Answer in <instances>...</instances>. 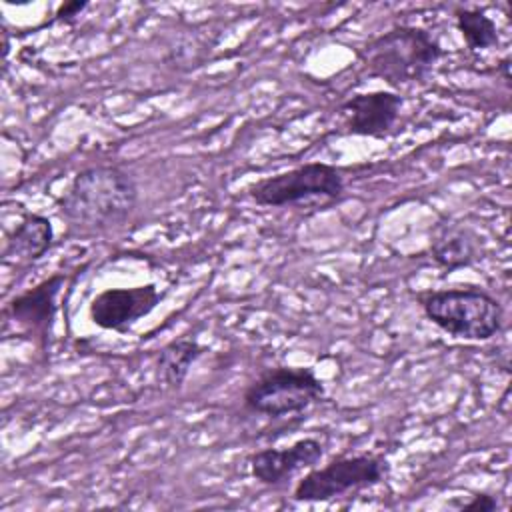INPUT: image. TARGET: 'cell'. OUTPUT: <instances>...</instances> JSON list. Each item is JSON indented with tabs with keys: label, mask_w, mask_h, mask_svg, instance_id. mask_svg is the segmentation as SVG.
Masks as SVG:
<instances>
[{
	"label": "cell",
	"mask_w": 512,
	"mask_h": 512,
	"mask_svg": "<svg viewBox=\"0 0 512 512\" xmlns=\"http://www.w3.org/2000/svg\"><path fill=\"white\" fill-rule=\"evenodd\" d=\"M248 196L260 206L330 204L344 194L342 172L326 162H306L296 168L260 178L248 186Z\"/></svg>",
	"instance_id": "obj_4"
},
{
	"label": "cell",
	"mask_w": 512,
	"mask_h": 512,
	"mask_svg": "<svg viewBox=\"0 0 512 512\" xmlns=\"http://www.w3.org/2000/svg\"><path fill=\"white\" fill-rule=\"evenodd\" d=\"M508 68H510V58H504V60L500 62V70H502L504 80H510V72H508Z\"/></svg>",
	"instance_id": "obj_17"
},
{
	"label": "cell",
	"mask_w": 512,
	"mask_h": 512,
	"mask_svg": "<svg viewBox=\"0 0 512 512\" xmlns=\"http://www.w3.org/2000/svg\"><path fill=\"white\" fill-rule=\"evenodd\" d=\"M202 352H204V346L196 338L180 336L166 342L156 356L158 380L170 390L182 388L190 368L202 356Z\"/></svg>",
	"instance_id": "obj_13"
},
{
	"label": "cell",
	"mask_w": 512,
	"mask_h": 512,
	"mask_svg": "<svg viewBox=\"0 0 512 512\" xmlns=\"http://www.w3.org/2000/svg\"><path fill=\"white\" fill-rule=\"evenodd\" d=\"M160 298L162 294L152 282L132 288H106L92 298L88 316L102 330L128 334L138 320L160 304Z\"/></svg>",
	"instance_id": "obj_7"
},
{
	"label": "cell",
	"mask_w": 512,
	"mask_h": 512,
	"mask_svg": "<svg viewBox=\"0 0 512 512\" xmlns=\"http://www.w3.org/2000/svg\"><path fill=\"white\" fill-rule=\"evenodd\" d=\"M324 396V384L312 368L274 366L246 386L242 404L248 412L280 418L304 412Z\"/></svg>",
	"instance_id": "obj_5"
},
{
	"label": "cell",
	"mask_w": 512,
	"mask_h": 512,
	"mask_svg": "<svg viewBox=\"0 0 512 512\" xmlns=\"http://www.w3.org/2000/svg\"><path fill=\"white\" fill-rule=\"evenodd\" d=\"M138 202V188L130 172L100 164L80 170L58 200V210L70 222L86 228L124 224Z\"/></svg>",
	"instance_id": "obj_1"
},
{
	"label": "cell",
	"mask_w": 512,
	"mask_h": 512,
	"mask_svg": "<svg viewBox=\"0 0 512 512\" xmlns=\"http://www.w3.org/2000/svg\"><path fill=\"white\" fill-rule=\"evenodd\" d=\"M88 8V2H80V0H72V2H62L56 8L54 20L58 22H72L76 16H80L84 10Z\"/></svg>",
	"instance_id": "obj_16"
},
{
	"label": "cell",
	"mask_w": 512,
	"mask_h": 512,
	"mask_svg": "<svg viewBox=\"0 0 512 512\" xmlns=\"http://www.w3.org/2000/svg\"><path fill=\"white\" fill-rule=\"evenodd\" d=\"M390 464L380 454L336 456L324 466H312L294 486V502H328L348 492L372 488L386 480Z\"/></svg>",
	"instance_id": "obj_6"
},
{
	"label": "cell",
	"mask_w": 512,
	"mask_h": 512,
	"mask_svg": "<svg viewBox=\"0 0 512 512\" xmlns=\"http://www.w3.org/2000/svg\"><path fill=\"white\" fill-rule=\"evenodd\" d=\"M466 512H494L498 510V500L490 494H476L460 506Z\"/></svg>",
	"instance_id": "obj_15"
},
{
	"label": "cell",
	"mask_w": 512,
	"mask_h": 512,
	"mask_svg": "<svg viewBox=\"0 0 512 512\" xmlns=\"http://www.w3.org/2000/svg\"><path fill=\"white\" fill-rule=\"evenodd\" d=\"M324 456V444L304 436L284 448H262L248 458L250 474L264 486H278L302 468H312Z\"/></svg>",
	"instance_id": "obj_10"
},
{
	"label": "cell",
	"mask_w": 512,
	"mask_h": 512,
	"mask_svg": "<svg viewBox=\"0 0 512 512\" xmlns=\"http://www.w3.org/2000/svg\"><path fill=\"white\" fill-rule=\"evenodd\" d=\"M66 282V276L62 272H56L44 280H40L36 286L16 294L4 308V326L10 324L26 334L32 336H46L50 334L54 316H56V298Z\"/></svg>",
	"instance_id": "obj_9"
},
{
	"label": "cell",
	"mask_w": 512,
	"mask_h": 512,
	"mask_svg": "<svg viewBox=\"0 0 512 512\" xmlns=\"http://www.w3.org/2000/svg\"><path fill=\"white\" fill-rule=\"evenodd\" d=\"M404 98L394 90H372L354 94L340 106V116L344 120L346 134L368 136V138H386L402 110Z\"/></svg>",
	"instance_id": "obj_8"
},
{
	"label": "cell",
	"mask_w": 512,
	"mask_h": 512,
	"mask_svg": "<svg viewBox=\"0 0 512 512\" xmlns=\"http://www.w3.org/2000/svg\"><path fill=\"white\" fill-rule=\"evenodd\" d=\"M428 252L434 264L446 272L472 266L482 258V248L476 234L456 222H438L430 234Z\"/></svg>",
	"instance_id": "obj_11"
},
{
	"label": "cell",
	"mask_w": 512,
	"mask_h": 512,
	"mask_svg": "<svg viewBox=\"0 0 512 512\" xmlns=\"http://www.w3.org/2000/svg\"><path fill=\"white\" fill-rule=\"evenodd\" d=\"M444 56L440 42L420 26L400 24L368 40L358 52L364 78L384 80L390 88L422 82Z\"/></svg>",
	"instance_id": "obj_2"
},
{
	"label": "cell",
	"mask_w": 512,
	"mask_h": 512,
	"mask_svg": "<svg viewBox=\"0 0 512 512\" xmlns=\"http://www.w3.org/2000/svg\"><path fill=\"white\" fill-rule=\"evenodd\" d=\"M454 22H456V30L460 32L462 40L472 52L494 48L500 42L496 22L482 10L458 8L454 12Z\"/></svg>",
	"instance_id": "obj_14"
},
{
	"label": "cell",
	"mask_w": 512,
	"mask_h": 512,
	"mask_svg": "<svg viewBox=\"0 0 512 512\" xmlns=\"http://www.w3.org/2000/svg\"><path fill=\"white\" fill-rule=\"evenodd\" d=\"M54 242L52 222L36 212H26L18 224L6 234L2 260L4 264L30 266L38 262Z\"/></svg>",
	"instance_id": "obj_12"
},
{
	"label": "cell",
	"mask_w": 512,
	"mask_h": 512,
	"mask_svg": "<svg viewBox=\"0 0 512 512\" xmlns=\"http://www.w3.org/2000/svg\"><path fill=\"white\" fill-rule=\"evenodd\" d=\"M418 302L436 328L460 340L486 342L504 324L500 300L478 286L428 290L418 294Z\"/></svg>",
	"instance_id": "obj_3"
}]
</instances>
